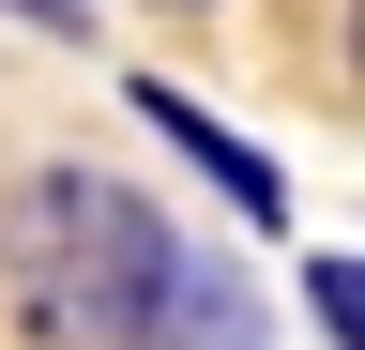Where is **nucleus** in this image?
<instances>
[{
    "instance_id": "2",
    "label": "nucleus",
    "mask_w": 365,
    "mask_h": 350,
    "mask_svg": "<svg viewBox=\"0 0 365 350\" xmlns=\"http://www.w3.org/2000/svg\"><path fill=\"white\" fill-rule=\"evenodd\" d=\"M137 350H259V289L228 274L213 244H182L168 289H153V320H137Z\"/></svg>"
},
{
    "instance_id": "6",
    "label": "nucleus",
    "mask_w": 365,
    "mask_h": 350,
    "mask_svg": "<svg viewBox=\"0 0 365 350\" xmlns=\"http://www.w3.org/2000/svg\"><path fill=\"white\" fill-rule=\"evenodd\" d=\"M61 16H91V0H61Z\"/></svg>"
},
{
    "instance_id": "4",
    "label": "nucleus",
    "mask_w": 365,
    "mask_h": 350,
    "mask_svg": "<svg viewBox=\"0 0 365 350\" xmlns=\"http://www.w3.org/2000/svg\"><path fill=\"white\" fill-rule=\"evenodd\" d=\"M304 320L335 335V350L365 335V274H350V244H335V259H304Z\"/></svg>"
},
{
    "instance_id": "1",
    "label": "nucleus",
    "mask_w": 365,
    "mask_h": 350,
    "mask_svg": "<svg viewBox=\"0 0 365 350\" xmlns=\"http://www.w3.org/2000/svg\"><path fill=\"white\" fill-rule=\"evenodd\" d=\"M168 259H182V229L153 198H122L107 168H31L16 213H0V289L46 350H137Z\"/></svg>"
},
{
    "instance_id": "5",
    "label": "nucleus",
    "mask_w": 365,
    "mask_h": 350,
    "mask_svg": "<svg viewBox=\"0 0 365 350\" xmlns=\"http://www.w3.org/2000/svg\"><path fill=\"white\" fill-rule=\"evenodd\" d=\"M16 16H46V31H76V16H61V0H16Z\"/></svg>"
},
{
    "instance_id": "3",
    "label": "nucleus",
    "mask_w": 365,
    "mask_h": 350,
    "mask_svg": "<svg viewBox=\"0 0 365 350\" xmlns=\"http://www.w3.org/2000/svg\"><path fill=\"white\" fill-rule=\"evenodd\" d=\"M137 122H153L168 153H198L213 183H228V213H259V229H274V213H289V183H274V153H244V138H228V122H213L198 92H168V76H137Z\"/></svg>"
}]
</instances>
